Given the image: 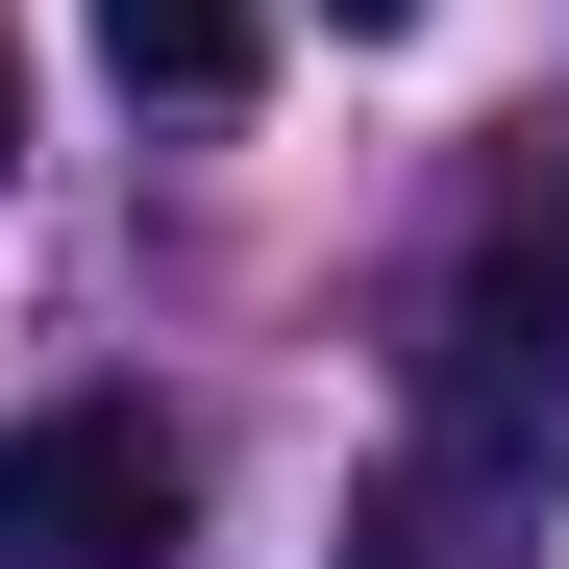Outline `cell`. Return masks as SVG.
I'll return each mask as SVG.
<instances>
[{"label": "cell", "mask_w": 569, "mask_h": 569, "mask_svg": "<svg viewBox=\"0 0 569 569\" xmlns=\"http://www.w3.org/2000/svg\"><path fill=\"white\" fill-rule=\"evenodd\" d=\"M545 446H569V397H496V371H421V446L371 470L347 569H496V545H545Z\"/></svg>", "instance_id": "1"}, {"label": "cell", "mask_w": 569, "mask_h": 569, "mask_svg": "<svg viewBox=\"0 0 569 569\" xmlns=\"http://www.w3.org/2000/svg\"><path fill=\"white\" fill-rule=\"evenodd\" d=\"M173 520H199V446L149 397H50L0 446V569H173Z\"/></svg>", "instance_id": "2"}, {"label": "cell", "mask_w": 569, "mask_h": 569, "mask_svg": "<svg viewBox=\"0 0 569 569\" xmlns=\"http://www.w3.org/2000/svg\"><path fill=\"white\" fill-rule=\"evenodd\" d=\"M421 371H496V397H569V149H520L470 199V272H446V347Z\"/></svg>", "instance_id": "3"}, {"label": "cell", "mask_w": 569, "mask_h": 569, "mask_svg": "<svg viewBox=\"0 0 569 569\" xmlns=\"http://www.w3.org/2000/svg\"><path fill=\"white\" fill-rule=\"evenodd\" d=\"M100 50H124V100H248L272 0H100Z\"/></svg>", "instance_id": "4"}, {"label": "cell", "mask_w": 569, "mask_h": 569, "mask_svg": "<svg viewBox=\"0 0 569 569\" xmlns=\"http://www.w3.org/2000/svg\"><path fill=\"white\" fill-rule=\"evenodd\" d=\"M322 26H347V50H397V26H421V0H322Z\"/></svg>", "instance_id": "5"}, {"label": "cell", "mask_w": 569, "mask_h": 569, "mask_svg": "<svg viewBox=\"0 0 569 569\" xmlns=\"http://www.w3.org/2000/svg\"><path fill=\"white\" fill-rule=\"evenodd\" d=\"M0 173H26V50H0Z\"/></svg>", "instance_id": "6"}]
</instances>
